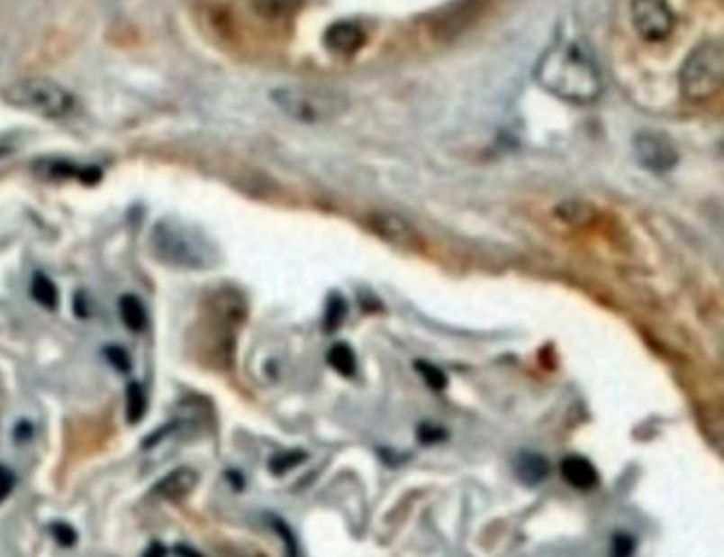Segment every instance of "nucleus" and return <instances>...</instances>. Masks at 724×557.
<instances>
[{"label":"nucleus","mask_w":724,"mask_h":557,"mask_svg":"<svg viewBox=\"0 0 724 557\" xmlns=\"http://www.w3.org/2000/svg\"><path fill=\"white\" fill-rule=\"evenodd\" d=\"M104 355H106V360H109L111 364L115 366V370H120V372H128L130 370V358H128V353L123 352V349L106 347Z\"/></svg>","instance_id":"obj_23"},{"label":"nucleus","mask_w":724,"mask_h":557,"mask_svg":"<svg viewBox=\"0 0 724 557\" xmlns=\"http://www.w3.org/2000/svg\"><path fill=\"white\" fill-rule=\"evenodd\" d=\"M306 460V453L304 452H285V453H278L275 458L270 460V470L275 472V475H285V472H289L292 468L300 466L302 461Z\"/></svg>","instance_id":"obj_20"},{"label":"nucleus","mask_w":724,"mask_h":557,"mask_svg":"<svg viewBox=\"0 0 724 557\" xmlns=\"http://www.w3.org/2000/svg\"><path fill=\"white\" fill-rule=\"evenodd\" d=\"M142 557H166V547L162 543H151Z\"/></svg>","instance_id":"obj_27"},{"label":"nucleus","mask_w":724,"mask_h":557,"mask_svg":"<svg viewBox=\"0 0 724 557\" xmlns=\"http://www.w3.org/2000/svg\"><path fill=\"white\" fill-rule=\"evenodd\" d=\"M638 162L652 173H667L678 164V150L674 141L661 132H639L633 139Z\"/></svg>","instance_id":"obj_7"},{"label":"nucleus","mask_w":724,"mask_h":557,"mask_svg":"<svg viewBox=\"0 0 724 557\" xmlns=\"http://www.w3.org/2000/svg\"><path fill=\"white\" fill-rule=\"evenodd\" d=\"M5 103L20 111L47 117V120H60L75 111L77 100L67 87L47 77H23L11 83L3 92Z\"/></svg>","instance_id":"obj_2"},{"label":"nucleus","mask_w":724,"mask_h":557,"mask_svg":"<svg viewBox=\"0 0 724 557\" xmlns=\"http://www.w3.org/2000/svg\"><path fill=\"white\" fill-rule=\"evenodd\" d=\"M419 438H421V441H423L425 444H431V443H436V441H442V438H447V432L433 428V425H430V424H423V425H421V428H419Z\"/></svg>","instance_id":"obj_26"},{"label":"nucleus","mask_w":724,"mask_h":557,"mask_svg":"<svg viewBox=\"0 0 724 557\" xmlns=\"http://www.w3.org/2000/svg\"><path fill=\"white\" fill-rule=\"evenodd\" d=\"M480 9H483V0H459V3H455L448 11H442V14L438 15L436 23L431 26L433 34L444 41L455 39L457 34L470 26L474 17L480 14Z\"/></svg>","instance_id":"obj_9"},{"label":"nucleus","mask_w":724,"mask_h":557,"mask_svg":"<svg viewBox=\"0 0 724 557\" xmlns=\"http://www.w3.org/2000/svg\"><path fill=\"white\" fill-rule=\"evenodd\" d=\"M32 298L43 305L45 309H56L58 306V289L51 283L50 277H45L43 272H37L32 278Z\"/></svg>","instance_id":"obj_17"},{"label":"nucleus","mask_w":724,"mask_h":557,"mask_svg":"<svg viewBox=\"0 0 724 557\" xmlns=\"http://www.w3.org/2000/svg\"><path fill=\"white\" fill-rule=\"evenodd\" d=\"M323 43L331 53L338 56H353L366 43V32L353 22H338L323 34Z\"/></svg>","instance_id":"obj_10"},{"label":"nucleus","mask_w":724,"mask_h":557,"mask_svg":"<svg viewBox=\"0 0 724 557\" xmlns=\"http://www.w3.org/2000/svg\"><path fill=\"white\" fill-rule=\"evenodd\" d=\"M51 536L56 538L58 544H62V547H73L77 543V532L73 530V525L68 524H53L51 525Z\"/></svg>","instance_id":"obj_22"},{"label":"nucleus","mask_w":724,"mask_h":557,"mask_svg":"<svg viewBox=\"0 0 724 557\" xmlns=\"http://www.w3.org/2000/svg\"><path fill=\"white\" fill-rule=\"evenodd\" d=\"M328 364L342 377H353L357 372V360H355V352L344 342H338L328 352Z\"/></svg>","instance_id":"obj_16"},{"label":"nucleus","mask_w":724,"mask_h":557,"mask_svg":"<svg viewBox=\"0 0 724 557\" xmlns=\"http://www.w3.org/2000/svg\"><path fill=\"white\" fill-rule=\"evenodd\" d=\"M631 22L635 32L648 43H661L674 31V11L667 0H633Z\"/></svg>","instance_id":"obj_6"},{"label":"nucleus","mask_w":724,"mask_h":557,"mask_svg":"<svg viewBox=\"0 0 724 557\" xmlns=\"http://www.w3.org/2000/svg\"><path fill=\"white\" fill-rule=\"evenodd\" d=\"M195 481H198V477L192 468H176L175 472L166 475L153 491L158 496L168 498V500H176V498L187 496L195 488Z\"/></svg>","instance_id":"obj_13"},{"label":"nucleus","mask_w":724,"mask_h":557,"mask_svg":"<svg viewBox=\"0 0 724 557\" xmlns=\"http://www.w3.org/2000/svg\"><path fill=\"white\" fill-rule=\"evenodd\" d=\"M414 369L419 370V375L423 377V381L427 383V388L433 389V392H442V389H447L448 385V379L444 375L442 369H438V366L430 364V361H414Z\"/></svg>","instance_id":"obj_19"},{"label":"nucleus","mask_w":724,"mask_h":557,"mask_svg":"<svg viewBox=\"0 0 724 557\" xmlns=\"http://www.w3.org/2000/svg\"><path fill=\"white\" fill-rule=\"evenodd\" d=\"M724 86V51L718 43H703L686 58L680 70L682 96L694 103L714 98Z\"/></svg>","instance_id":"obj_5"},{"label":"nucleus","mask_w":724,"mask_h":557,"mask_svg":"<svg viewBox=\"0 0 724 557\" xmlns=\"http://www.w3.org/2000/svg\"><path fill=\"white\" fill-rule=\"evenodd\" d=\"M15 488V475L7 466H0V502H5Z\"/></svg>","instance_id":"obj_25"},{"label":"nucleus","mask_w":724,"mask_h":557,"mask_svg":"<svg viewBox=\"0 0 724 557\" xmlns=\"http://www.w3.org/2000/svg\"><path fill=\"white\" fill-rule=\"evenodd\" d=\"M367 228L372 230L378 239H383L389 245L400 249H419L421 247V234L419 230L408 222L406 217L397 215V213L378 211L367 215Z\"/></svg>","instance_id":"obj_8"},{"label":"nucleus","mask_w":724,"mask_h":557,"mask_svg":"<svg viewBox=\"0 0 724 557\" xmlns=\"http://www.w3.org/2000/svg\"><path fill=\"white\" fill-rule=\"evenodd\" d=\"M272 103L292 120L304 123H323L340 117L347 111V98L328 87L283 86L270 92Z\"/></svg>","instance_id":"obj_4"},{"label":"nucleus","mask_w":724,"mask_h":557,"mask_svg":"<svg viewBox=\"0 0 724 557\" xmlns=\"http://www.w3.org/2000/svg\"><path fill=\"white\" fill-rule=\"evenodd\" d=\"M147 411V396L142 385L139 383H130L128 392H126V413H128V422L130 424H139L142 419V415Z\"/></svg>","instance_id":"obj_18"},{"label":"nucleus","mask_w":724,"mask_h":557,"mask_svg":"<svg viewBox=\"0 0 724 557\" xmlns=\"http://www.w3.org/2000/svg\"><path fill=\"white\" fill-rule=\"evenodd\" d=\"M344 313H347V305H344V300L340 296H331L330 305H328V311H325V330L328 332H334L340 328L342 319H344Z\"/></svg>","instance_id":"obj_21"},{"label":"nucleus","mask_w":724,"mask_h":557,"mask_svg":"<svg viewBox=\"0 0 724 557\" xmlns=\"http://www.w3.org/2000/svg\"><path fill=\"white\" fill-rule=\"evenodd\" d=\"M514 472L519 481L527 485V488H536V485L544 483L550 475V461L539 453H520L514 461Z\"/></svg>","instance_id":"obj_12"},{"label":"nucleus","mask_w":724,"mask_h":557,"mask_svg":"<svg viewBox=\"0 0 724 557\" xmlns=\"http://www.w3.org/2000/svg\"><path fill=\"white\" fill-rule=\"evenodd\" d=\"M536 83L542 90L572 105H593L602 96V75L591 56L575 43H557L536 64Z\"/></svg>","instance_id":"obj_1"},{"label":"nucleus","mask_w":724,"mask_h":557,"mask_svg":"<svg viewBox=\"0 0 724 557\" xmlns=\"http://www.w3.org/2000/svg\"><path fill=\"white\" fill-rule=\"evenodd\" d=\"M561 477L572 485L574 489L591 491L599 485V472L583 455H567L561 461Z\"/></svg>","instance_id":"obj_11"},{"label":"nucleus","mask_w":724,"mask_h":557,"mask_svg":"<svg viewBox=\"0 0 724 557\" xmlns=\"http://www.w3.org/2000/svg\"><path fill=\"white\" fill-rule=\"evenodd\" d=\"M255 14L262 15L264 20H285L294 15L300 9L302 0H251Z\"/></svg>","instance_id":"obj_14"},{"label":"nucleus","mask_w":724,"mask_h":557,"mask_svg":"<svg viewBox=\"0 0 724 557\" xmlns=\"http://www.w3.org/2000/svg\"><path fill=\"white\" fill-rule=\"evenodd\" d=\"M635 541L629 534H616L612 541V557H631Z\"/></svg>","instance_id":"obj_24"},{"label":"nucleus","mask_w":724,"mask_h":557,"mask_svg":"<svg viewBox=\"0 0 724 557\" xmlns=\"http://www.w3.org/2000/svg\"><path fill=\"white\" fill-rule=\"evenodd\" d=\"M151 247L162 262L176 266V269H209L215 258L209 242L198 233L172 219H164L153 228Z\"/></svg>","instance_id":"obj_3"},{"label":"nucleus","mask_w":724,"mask_h":557,"mask_svg":"<svg viewBox=\"0 0 724 557\" xmlns=\"http://www.w3.org/2000/svg\"><path fill=\"white\" fill-rule=\"evenodd\" d=\"M120 315H122V322L126 324L128 330L132 332H140L145 330L147 325V311L145 306H142V302L136 298V296H123L120 298Z\"/></svg>","instance_id":"obj_15"}]
</instances>
